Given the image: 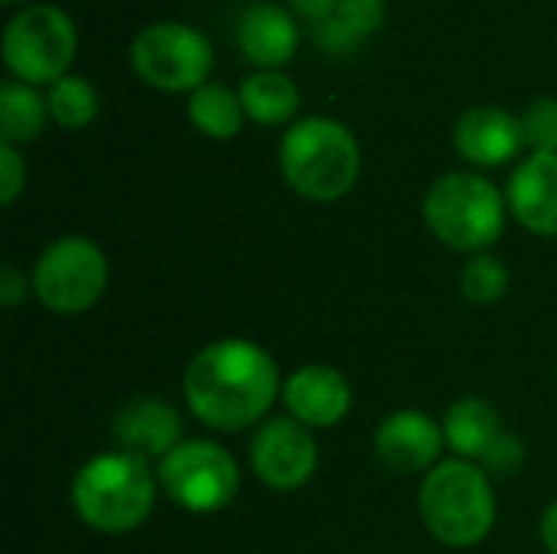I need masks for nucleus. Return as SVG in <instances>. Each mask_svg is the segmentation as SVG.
I'll list each match as a JSON object with an SVG mask.
<instances>
[{
	"instance_id": "nucleus-10",
	"label": "nucleus",
	"mask_w": 557,
	"mask_h": 554,
	"mask_svg": "<svg viewBox=\"0 0 557 554\" xmlns=\"http://www.w3.org/2000/svg\"><path fill=\"white\" fill-rule=\"evenodd\" d=\"M320 464L317 438L297 418H271L251 441V470L271 490H300Z\"/></svg>"
},
{
	"instance_id": "nucleus-11",
	"label": "nucleus",
	"mask_w": 557,
	"mask_h": 554,
	"mask_svg": "<svg viewBox=\"0 0 557 554\" xmlns=\"http://www.w3.org/2000/svg\"><path fill=\"white\" fill-rule=\"evenodd\" d=\"M444 424H437L431 415L405 408L388 415L375 431V457L385 470L398 477L411 473H431L441 464L444 451Z\"/></svg>"
},
{
	"instance_id": "nucleus-15",
	"label": "nucleus",
	"mask_w": 557,
	"mask_h": 554,
	"mask_svg": "<svg viewBox=\"0 0 557 554\" xmlns=\"http://www.w3.org/2000/svg\"><path fill=\"white\" fill-rule=\"evenodd\" d=\"M509 209L529 232L557 238V153H532L512 173Z\"/></svg>"
},
{
	"instance_id": "nucleus-1",
	"label": "nucleus",
	"mask_w": 557,
	"mask_h": 554,
	"mask_svg": "<svg viewBox=\"0 0 557 554\" xmlns=\"http://www.w3.org/2000/svg\"><path fill=\"white\" fill-rule=\"evenodd\" d=\"M281 372L251 340H219L193 356L183 376L189 411L212 431H245L281 395Z\"/></svg>"
},
{
	"instance_id": "nucleus-27",
	"label": "nucleus",
	"mask_w": 557,
	"mask_h": 554,
	"mask_svg": "<svg viewBox=\"0 0 557 554\" xmlns=\"http://www.w3.org/2000/svg\"><path fill=\"white\" fill-rule=\"evenodd\" d=\"M23 300H26V274H20L16 264H3L0 268V304L7 310H13Z\"/></svg>"
},
{
	"instance_id": "nucleus-5",
	"label": "nucleus",
	"mask_w": 557,
	"mask_h": 554,
	"mask_svg": "<svg viewBox=\"0 0 557 554\" xmlns=\"http://www.w3.org/2000/svg\"><path fill=\"white\" fill-rule=\"evenodd\" d=\"M424 222L447 248L483 251L506 229V199L480 173H447L424 196Z\"/></svg>"
},
{
	"instance_id": "nucleus-2",
	"label": "nucleus",
	"mask_w": 557,
	"mask_h": 554,
	"mask_svg": "<svg viewBox=\"0 0 557 554\" xmlns=\"http://www.w3.org/2000/svg\"><path fill=\"white\" fill-rule=\"evenodd\" d=\"M157 477L147 460L131 454H98L72 480L75 516L104 535H124L147 522L157 500Z\"/></svg>"
},
{
	"instance_id": "nucleus-17",
	"label": "nucleus",
	"mask_w": 557,
	"mask_h": 554,
	"mask_svg": "<svg viewBox=\"0 0 557 554\" xmlns=\"http://www.w3.org/2000/svg\"><path fill=\"white\" fill-rule=\"evenodd\" d=\"M385 16V0H339L323 20L313 23V39L330 56H349L382 29Z\"/></svg>"
},
{
	"instance_id": "nucleus-21",
	"label": "nucleus",
	"mask_w": 557,
	"mask_h": 554,
	"mask_svg": "<svg viewBox=\"0 0 557 554\" xmlns=\"http://www.w3.org/2000/svg\"><path fill=\"white\" fill-rule=\"evenodd\" d=\"M189 121L196 124L199 134L215 137V140H228L242 131L245 108L232 88L206 82L202 88H196L189 95Z\"/></svg>"
},
{
	"instance_id": "nucleus-20",
	"label": "nucleus",
	"mask_w": 557,
	"mask_h": 554,
	"mask_svg": "<svg viewBox=\"0 0 557 554\" xmlns=\"http://www.w3.org/2000/svg\"><path fill=\"white\" fill-rule=\"evenodd\" d=\"M49 104L23 82L0 85V137L3 144H29L42 134Z\"/></svg>"
},
{
	"instance_id": "nucleus-28",
	"label": "nucleus",
	"mask_w": 557,
	"mask_h": 554,
	"mask_svg": "<svg viewBox=\"0 0 557 554\" xmlns=\"http://www.w3.org/2000/svg\"><path fill=\"white\" fill-rule=\"evenodd\" d=\"M339 0H290V7L297 10V13H304L310 23H317V20H323L333 7H336Z\"/></svg>"
},
{
	"instance_id": "nucleus-19",
	"label": "nucleus",
	"mask_w": 557,
	"mask_h": 554,
	"mask_svg": "<svg viewBox=\"0 0 557 554\" xmlns=\"http://www.w3.org/2000/svg\"><path fill=\"white\" fill-rule=\"evenodd\" d=\"M238 98H242L245 114L255 124H268V127L290 121L300 108V91L294 78L277 69H261L248 75L238 88Z\"/></svg>"
},
{
	"instance_id": "nucleus-26",
	"label": "nucleus",
	"mask_w": 557,
	"mask_h": 554,
	"mask_svg": "<svg viewBox=\"0 0 557 554\" xmlns=\"http://www.w3.org/2000/svg\"><path fill=\"white\" fill-rule=\"evenodd\" d=\"M26 186V163L13 144H0V206H13Z\"/></svg>"
},
{
	"instance_id": "nucleus-30",
	"label": "nucleus",
	"mask_w": 557,
	"mask_h": 554,
	"mask_svg": "<svg viewBox=\"0 0 557 554\" xmlns=\"http://www.w3.org/2000/svg\"><path fill=\"white\" fill-rule=\"evenodd\" d=\"M3 7H13V3H20V0H0Z\"/></svg>"
},
{
	"instance_id": "nucleus-14",
	"label": "nucleus",
	"mask_w": 557,
	"mask_h": 554,
	"mask_svg": "<svg viewBox=\"0 0 557 554\" xmlns=\"http://www.w3.org/2000/svg\"><path fill=\"white\" fill-rule=\"evenodd\" d=\"M525 144L522 118L509 114L506 108H470L454 127V147L463 160L476 167H499L509 163Z\"/></svg>"
},
{
	"instance_id": "nucleus-16",
	"label": "nucleus",
	"mask_w": 557,
	"mask_h": 554,
	"mask_svg": "<svg viewBox=\"0 0 557 554\" xmlns=\"http://www.w3.org/2000/svg\"><path fill=\"white\" fill-rule=\"evenodd\" d=\"M235 36H238L245 59L261 65V69L284 65L297 52V42H300L297 23L277 3H251L238 16Z\"/></svg>"
},
{
	"instance_id": "nucleus-7",
	"label": "nucleus",
	"mask_w": 557,
	"mask_h": 554,
	"mask_svg": "<svg viewBox=\"0 0 557 554\" xmlns=\"http://www.w3.org/2000/svg\"><path fill=\"white\" fill-rule=\"evenodd\" d=\"M29 287L59 317L85 313L104 297L108 255L85 235H65L36 258Z\"/></svg>"
},
{
	"instance_id": "nucleus-29",
	"label": "nucleus",
	"mask_w": 557,
	"mask_h": 554,
	"mask_svg": "<svg viewBox=\"0 0 557 554\" xmlns=\"http://www.w3.org/2000/svg\"><path fill=\"white\" fill-rule=\"evenodd\" d=\"M542 542L548 554H557V503H552L542 516Z\"/></svg>"
},
{
	"instance_id": "nucleus-4",
	"label": "nucleus",
	"mask_w": 557,
	"mask_h": 554,
	"mask_svg": "<svg viewBox=\"0 0 557 554\" xmlns=\"http://www.w3.org/2000/svg\"><path fill=\"white\" fill-rule=\"evenodd\" d=\"M281 173L294 193L313 202L343 199L362 167V153L349 127L333 118H304L281 137Z\"/></svg>"
},
{
	"instance_id": "nucleus-9",
	"label": "nucleus",
	"mask_w": 557,
	"mask_h": 554,
	"mask_svg": "<svg viewBox=\"0 0 557 554\" xmlns=\"http://www.w3.org/2000/svg\"><path fill=\"white\" fill-rule=\"evenodd\" d=\"M131 65L153 88L196 91L212 72V46L186 23H153L131 42Z\"/></svg>"
},
{
	"instance_id": "nucleus-18",
	"label": "nucleus",
	"mask_w": 557,
	"mask_h": 554,
	"mask_svg": "<svg viewBox=\"0 0 557 554\" xmlns=\"http://www.w3.org/2000/svg\"><path fill=\"white\" fill-rule=\"evenodd\" d=\"M499 415L486 398L467 395L460 402H454L444 415V438L447 447L460 457V460H480L486 454V447L496 441L499 434Z\"/></svg>"
},
{
	"instance_id": "nucleus-6",
	"label": "nucleus",
	"mask_w": 557,
	"mask_h": 554,
	"mask_svg": "<svg viewBox=\"0 0 557 554\" xmlns=\"http://www.w3.org/2000/svg\"><path fill=\"white\" fill-rule=\"evenodd\" d=\"M75 46L72 16L52 3L20 10L3 29V62L23 85H55L72 65Z\"/></svg>"
},
{
	"instance_id": "nucleus-8",
	"label": "nucleus",
	"mask_w": 557,
	"mask_h": 554,
	"mask_svg": "<svg viewBox=\"0 0 557 554\" xmlns=\"http://www.w3.org/2000/svg\"><path fill=\"white\" fill-rule=\"evenodd\" d=\"M157 480L186 513H222L242 487L235 457L212 441H183L160 460Z\"/></svg>"
},
{
	"instance_id": "nucleus-22",
	"label": "nucleus",
	"mask_w": 557,
	"mask_h": 554,
	"mask_svg": "<svg viewBox=\"0 0 557 554\" xmlns=\"http://www.w3.org/2000/svg\"><path fill=\"white\" fill-rule=\"evenodd\" d=\"M46 104H49V114L59 127H69V131H78V127H88L95 118H98V91L88 78L82 75H62L49 95H46Z\"/></svg>"
},
{
	"instance_id": "nucleus-25",
	"label": "nucleus",
	"mask_w": 557,
	"mask_h": 554,
	"mask_svg": "<svg viewBox=\"0 0 557 554\" xmlns=\"http://www.w3.org/2000/svg\"><path fill=\"white\" fill-rule=\"evenodd\" d=\"M522 460H525L522 441H519L516 434H509V431H499L496 441H493V444L486 447V454L480 457V467H483L490 477H509V473H516V470L522 467Z\"/></svg>"
},
{
	"instance_id": "nucleus-24",
	"label": "nucleus",
	"mask_w": 557,
	"mask_h": 554,
	"mask_svg": "<svg viewBox=\"0 0 557 554\" xmlns=\"http://www.w3.org/2000/svg\"><path fill=\"white\" fill-rule=\"evenodd\" d=\"M525 144L535 153H557V101L555 98H535L522 114Z\"/></svg>"
},
{
	"instance_id": "nucleus-3",
	"label": "nucleus",
	"mask_w": 557,
	"mask_h": 554,
	"mask_svg": "<svg viewBox=\"0 0 557 554\" xmlns=\"http://www.w3.org/2000/svg\"><path fill=\"white\" fill-rule=\"evenodd\" d=\"M418 513L424 529L441 545H480L496 526V496L490 473L473 460H441L421 483Z\"/></svg>"
},
{
	"instance_id": "nucleus-13",
	"label": "nucleus",
	"mask_w": 557,
	"mask_h": 554,
	"mask_svg": "<svg viewBox=\"0 0 557 554\" xmlns=\"http://www.w3.org/2000/svg\"><path fill=\"white\" fill-rule=\"evenodd\" d=\"M284 405L290 418L307 424L310 431L317 428H333L349 415L352 392L349 382L339 376L333 366H300L281 389Z\"/></svg>"
},
{
	"instance_id": "nucleus-12",
	"label": "nucleus",
	"mask_w": 557,
	"mask_h": 554,
	"mask_svg": "<svg viewBox=\"0 0 557 554\" xmlns=\"http://www.w3.org/2000/svg\"><path fill=\"white\" fill-rule=\"evenodd\" d=\"M111 438L121 454L140 460H163L183 444V418L173 405L160 398H134L114 415Z\"/></svg>"
},
{
	"instance_id": "nucleus-23",
	"label": "nucleus",
	"mask_w": 557,
	"mask_h": 554,
	"mask_svg": "<svg viewBox=\"0 0 557 554\" xmlns=\"http://www.w3.org/2000/svg\"><path fill=\"white\" fill-rule=\"evenodd\" d=\"M460 291L470 304H496L509 291V268L496 255H476L460 274Z\"/></svg>"
}]
</instances>
